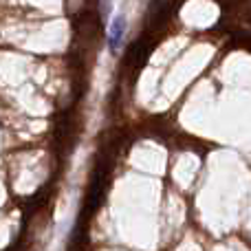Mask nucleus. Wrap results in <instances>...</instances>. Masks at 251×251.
I'll list each match as a JSON object with an SVG mask.
<instances>
[{"mask_svg":"<svg viewBox=\"0 0 251 251\" xmlns=\"http://www.w3.org/2000/svg\"><path fill=\"white\" fill-rule=\"evenodd\" d=\"M124 38H126V16L124 13H117V16L110 20V26H108V47L113 53H117L124 44Z\"/></svg>","mask_w":251,"mask_h":251,"instance_id":"obj_1","label":"nucleus"}]
</instances>
